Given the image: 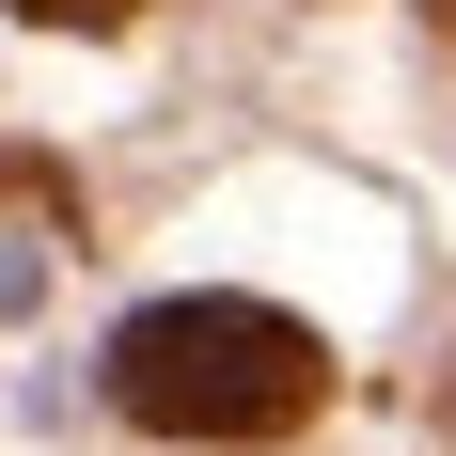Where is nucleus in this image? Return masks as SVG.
I'll return each instance as SVG.
<instances>
[{"mask_svg": "<svg viewBox=\"0 0 456 456\" xmlns=\"http://www.w3.org/2000/svg\"><path fill=\"white\" fill-rule=\"evenodd\" d=\"M441 410H456V362H441Z\"/></svg>", "mask_w": 456, "mask_h": 456, "instance_id": "obj_4", "label": "nucleus"}, {"mask_svg": "<svg viewBox=\"0 0 456 456\" xmlns=\"http://www.w3.org/2000/svg\"><path fill=\"white\" fill-rule=\"evenodd\" d=\"M16 16H47V32H110L126 0H16Z\"/></svg>", "mask_w": 456, "mask_h": 456, "instance_id": "obj_3", "label": "nucleus"}, {"mask_svg": "<svg viewBox=\"0 0 456 456\" xmlns=\"http://www.w3.org/2000/svg\"><path fill=\"white\" fill-rule=\"evenodd\" d=\"M110 410L158 441H299L330 410V346L283 299H142L110 330Z\"/></svg>", "mask_w": 456, "mask_h": 456, "instance_id": "obj_1", "label": "nucleus"}, {"mask_svg": "<svg viewBox=\"0 0 456 456\" xmlns=\"http://www.w3.org/2000/svg\"><path fill=\"white\" fill-rule=\"evenodd\" d=\"M32 236H79V189L0 142V299H32Z\"/></svg>", "mask_w": 456, "mask_h": 456, "instance_id": "obj_2", "label": "nucleus"}, {"mask_svg": "<svg viewBox=\"0 0 456 456\" xmlns=\"http://www.w3.org/2000/svg\"><path fill=\"white\" fill-rule=\"evenodd\" d=\"M441 16H456V0H441Z\"/></svg>", "mask_w": 456, "mask_h": 456, "instance_id": "obj_5", "label": "nucleus"}]
</instances>
